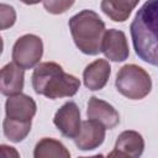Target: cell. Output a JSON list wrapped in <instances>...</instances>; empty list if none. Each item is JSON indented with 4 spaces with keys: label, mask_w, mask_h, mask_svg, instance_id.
Returning <instances> with one entry per match:
<instances>
[{
    "label": "cell",
    "mask_w": 158,
    "mask_h": 158,
    "mask_svg": "<svg viewBox=\"0 0 158 158\" xmlns=\"http://www.w3.org/2000/svg\"><path fill=\"white\" fill-rule=\"evenodd\" d=\"M105 130L106 127L95 120L89 118L86 121H83L80 132L74 138V143L80 151L95 149L100 144H102L105 139Z\"/></svg>",
    "instance_id": "8"
},
{
    "label": "cell",
    "mask_w": 158,
    "mask_h": 158,
    "mask_svg": "<svg viewBox=\"0 0 158 158\" xmlns=\"http://www.w3.org/2000/svg\"><path fill=\"white\" fill-rule=\"evenodd\" d=\"M31 125H32L31 121H19L5 116L2 122L4 135L12 142H21L30 133Z\"/></svg>",
    "instance_id": "16"
},
{
    "label": "cell",
    "mask_w": 158,
    "mask_h": 158,
    "mask_svg": "<svg viewBox=\"0 0 158 158\" xmlns=\"http://www.w3.org/2000/svg\"><path fill=\"white\" fill-rule=\"evenodd\" d=\"M69 30L75 46L84 54L95 56L101 52L105 23L93 10H81L70 17Z\"/></svg>",
    "instance_id": "3"
},
{
    "label": "cell",
    "mask_w": 158,
    "mask_h": 158,
    "mask_svg": "<svg viewBox=\"0 0 158 158\" xmlns=\"http://www.w3.org/2000/svg\"><path fill=\"white\" fill-rule=\"evenodd\" d=\"M37 105L35 100L26 94H16L9 96L5 102V114L6 117L19 121H32V117L36 115Z\"/></svg>",
    "instance_id": "10"
},
{
    "label": "cell",
    "mask_w": 158,
    "mask_h": 158,
    "mask_svg": "<svg viewBox=\"0 0 158 158\" xmlns=\"http://www.w3.org/2000/svg\"><path fill=\"white\" fill-rule=\"evenodd\" d=\"M0 19H1V30L11 27L16 21V12L12 6L1 4L0 5Z\"/></svg>",
    "instance_id": "18"
},
{
    "label": "cell",
    "mask_w": 158,
    "mask_h": 158,
    "mask_svg": "<svg viewBox=\"0 0 158 158\" xmlns=\"http://www.w3.org/2000/svg\"><path fill=\"white\" fill-rule=\"evenodd\" d=\"M111 74L110 63L106 59H96L88 64L83 72V80L84 85L93 91L102 89Z\"/></svg>",
    "instance_id": "12"
},
{
    "label": "cell",
    "mask_w": 158,
    "mask_h": 158,
    "mask_svg": "<svg viewBox=\"0 0 158 158\" xmlns=\"http://www.w3.org/2000/svg\"><path fill=\"white\" fill-rule=\"evenodd\" d=\"M43 54L42 40L32 33L21 36L12 47V59L19 67L31 69L36 67Z\"/></svg>",
    "instance_id": "5"
},
{
    "label": "cell",
    "mask_w": 158,
    "mask_h": 158,
    "mask_svg": "<svg viewBox=\"0 0 158 158\" xmlns=\"http://www.w3.org/2000/svg\"><path fill=\"white\" fill-rule=\"evenodd\" d=\"M130 31L136 54L158 67V0H147L139 7Z\"/></svg>",
    "instance_id": "1"
},
{
    "label": "cell",
    "mask_w": 158,
    "mask_h": 158,
    "mask_svg": "<svg viewBox=\"0 0 158 158\" xmlns=\"http://www.w3.org/2000/svg\"><path fill=\"white\" fill-rule=\"evenodd\" d=\"M25 69L16 63H7L0 72V89L6 96L20 94L25 83Z\"/></svg>",
    "instance_id": "13"
},
{
    "label": "cell",
    "mask_w": 158,
    "mask_h": 158,
    "mask_svg": "<svg viewBox=\"0 0 158 158\" xmlns=\"http://www.w3.org/2000/svg\"><path fill=\"white\" fill-rule=\"evenodd\" d=\"M144 151V139L137 131L127 130L118 135L115 148L109 157H131L137 158Z\"/></svg>",
    "instance_id": "9"
},
{
    "label": "cell",
    "mask_w": 158,
    "mask_h": 158,
    "mask_svg": "<svg viewBox=\"0 0 158 158\" xmlns=\"http://www.w3.org/2000/svg\"><path fill=\"white\" fill-rule=\"evenodd\" d=\"M86 116L90 120H95L102 123L106 128L111 130L120 123V115L116 109L109 102L98 99L96 96H91L88 101Z\"/></svg>",
    "instance_id": "11"
},
{
    "label": "cell",
    "mask_w": 158,
    "mask_h": 158,
    "mask_svg": "<svg viewBox=\"0 0 158 158\" xmlns=\"http://www.w3.org/2000/svg\"><path fill=\"white\" fill-rule=\"evenodd\" d=\"M20 1L26 5H35V4H38L41 0H20Z\"/></svg>",
    "instance_id": "19"
},
{
    "label": "cell",
    "mask_w": 158,
    "mask_h": 158,
    "mask_svg": "<svg viewBox=\"0 0 158 158\" xmlns=\"http://www.w3.org/2000/svg\"><path fill=\"white\" fill-rule=\"evenodd\" d=\"M139 0H101L102 12L115 22H123L128 19Z\"/></svg>",
    "instance_id": "14"
},
{
    "label": "cell",
    "mask_w": 158,
    "mask_h": 158,
    "mask_svg": "<svg viewBox=\"0 0 158 158\" xmlns=\"http://www.w3.org/2000/svg\"><path fill=\"white\" fill-rule=\"evenodd\" d=\"M115 85L121 95L131 100H141L152 90L149 74L142 67L136 64L123 65L116 75Z\"/></svg>",
    "instance_id": "4"
},
{
    "label": "cell",
    "mask_w": 158,
    "mask_h": 158,
    "mask_svg": "<svg viewBox=\"0 0 158 158\" xmlns=\"http://www.w3.org/2000/svg\"><path fill=\"white\" fill-rule=\"evenodd\" d=\"M33 157L35 158H49V157L69 158L70 152L65 148V146L62 142L54 138L44 137L37 142L33 151Z\"/></svg>",
    "instance_id": "15"
},
{
    "label": "cell",
    "mask_w": 158,
    "mask_h": 158,
    "mask_svg": "<svg viewBox=\"0 0 158 158\" xmlns=\"http://www.w3.org/2000/svg\"><path fill=\"white\" fill-rule=\"evenodd\" d=\"M53 123L64 137L75 138L81 128L80 110L74 101L63 104L53 117Z\"/></svg>",
    "instance_id": "6"
},
{
    "label": "cell",
    "mask_w": 158,
    "mask_h": 158,
    "mask_svg": "<svg viewBox=\"0 0 158 158\" xmlns=\"http://www.w3.org/2000/svg\"><path fill=\"white\" fill-rule=\"evenodd\" d=\"M44 9L53 15H59L69 10L75 0H42Z\"/></svg>",
    "instance_id": "17"
},
{
    "label": "cell",
    "mask_w": 158,
    "mask_h": 158,
    "mask_svg": "<svg viewBox=\"0 0 158 158\" xmlns=\"http://www.w3.org/2000/svg\"><path fill=\"white\" fill-rule=\"evenodd\" d=\"M101 52L112 62H123L128 58L130 51L126 35L116 28L106 30L102 37Z\"/></svg>",
    "instance_id": "7"
},
{
    "label": "cell",
    "mask_w": 158,
    "mask_h": 158,
    "mask_svg": "<svg viewBox=\"0 0 158 158\" xmlns=\"http://www.w3.org/2000/svg\"><path fill=\"white\" fill-rule=\"evenodd\" d=\"M32 86L36 94L54 100L75 95L80 88V80L65 73L58 63L43 62L37 64L33 70Z\"/></svg>",
    "instance_id": "2"
}]
</instances>
